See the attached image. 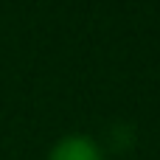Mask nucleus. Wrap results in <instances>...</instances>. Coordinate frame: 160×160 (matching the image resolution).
<instances>
[{
    "label": "nucleus",
    "instance_id": "nucleus-1",
    "mask_svg": "<svg viewBox=\"0 0 160 160\" xmlns=\"http://www.w3.org/2000/svg\"><path fill=\"white\" fill-rule=\"evenodd\" d=\"M48 160H104L98 143L87 135H68L62 141H56V146L51 149Z\"/></svg>",
    "mask_w": 160,
    "mask_h": 160
}]
</instances>
